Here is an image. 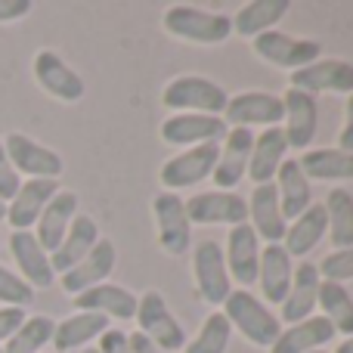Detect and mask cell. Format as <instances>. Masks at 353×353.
Here are the masks:
<instances>
[{
	"label": "cell",
	"instance_id": "cell-20",
	"mask_svg": "<svg viewBox=\"0 0 353 353\" xmlns=\"http://www.w3.org/2000/svg\"><path fill=\"white\" fill-rule=\"evenodd\" d=\"M137 294L128 292L124 285L115 282H99V285L87 288V292L74 294V307L78 313H103V316H115V319H137Z\"/></svg>",
	"mask_w": 353,
	"mask_h": 353
},
{
	"label": "cell",
	"instance_id": "cell-50",
	"mask_svg": "<svg viewBox=\"0 0 353 353\" xmlns=\"http://www.w3.org/2000/svg\"><path fill=\"white\" fill-rule=\"evenodd\" d=\"M0 353H3V347H0Z\"/></svg>",
	"mask_w": 353,
	"mask_h": 353
},
{
	"label": "cell",
	"instance_id": "cell-35",
	"mask_svg": "<svg viewBox=\"0 0 353 353\" xmlns=\"http://www.w3.org/2000/svg\"><path fill=\"white\" fill-rule=\"evenodd\" d=\"M316 307L323 310V316L329 319L338 335H347V338L353 335V298L344 285H338V282H319Z\"/></svg>",
	"mask_w": 353,
	"mask_h": 353
},
{
	"label": "cell",
	"instance_id": "cell-17",
	"mask_svg": "<svg viewBox=\"0 0 353 353\" xmlns=\"http://www.w3.org/2000/svg\"><path fill=\"white\" fill-rule=\"evenodd\" d=\"M223 261H226V270H230V279H236L242 288H248V285H254V282H257V261H261V242H257L254 230H251L248 223L230 226Z\"/></svg>",
	"mask_w": 353,
	"mask_h": 353
},
{
	"label": "cell",
	"instance_id": "cell-19",
	"mask_svg": "<svg viewBox=\"0 0 353 353\" xmlns=\"http://www.w3.org/2000/svg\"><path fill=\"white\" fill-rule=\"evenodd\" d=\"M248 220H251V230H254L257 242H267V245H282L285 239V217L279 211V195H276L273 183H263V186L251 189V199H248Z\"/></svg>",
	"mask_w": 353,
	"mask_h": 353
},
{
	"label": "cell",
	"instance_id": "cell-14",
	"mask_svg": "<svg viewBox=\"0 0 353 353\" xmlns=\"http://www.w3.org/2000/svg\"><path fill=\"white\" fill-rule=\"evenodd\" d=\"M223 121L226 128H254V124H267V128H276V124L285 118V109H282V99L273 97V93L263 90H251V93H239V97H230L223 109Z\"/></svg>",
	"mask_w": 353,
	"mask_h": 353
},
{
	"label": "cell",
	"instance_id": "cell-3",
	"mask_svg": "<svg viewBox=\"0 0 353 353\" xmlns=\"http://www.w3.org/2000/svg\"><path fill=\"white\" fill-rule=\"evenodd\" d=\"M165 31L189 43H223L232 34V19L226 12H205L199 6L174 3L165 12Z\"/></svg>",
	"mask_w": 353,
	"mask_h": 353
},
{
	"label": "cell",
	"instance_id": "cell-42",
	"mask_svg": "<svg viewBox=\"0 0 353 353\" xmlns=\"http://www.w3.org/2000/svg\"><path fill=\"white\" fill-rule=\"evenodd\" d=\"M25 323V310L22 307H0V341H10L12 332Z\"/></svg>",
	"mask_w": 353,
	"mask_h": 353
},
{
	"label": "cell",
	"instance_id": "cell-47",
	"mask_svg": "<svg viewBox=\"0 0 353 353\" xmlns=\"http://www.w3.org/2000/svg\"><path fill=\"white\" fill-rule=\"evenodd\" d=\"M0 220H6V201H0Z\"/></svg>",
	"mask_w": 353,
	"mask_h": 353
},
{
	"label": "cell",
	"instance_id": "cell-34",
	"mask_svg": "<svg viewBox=\"0 0 353 353\" xmlns=\"http://www.w3.org/2000/svg\"><path fill=\"white\" fill-rule=\"evenodd\" d=\"M323 208H325V232H329L335 251L353 248V195L347 189H332Z\"/></svg>",
	"mask_w": 353,
	"mask_h": 353
},
{
	"label": "cell",
	"instance_id": "cell-28",
	"mask_svg": "<svg viewBox=\"0 0 353 353\" xmlns=\"http://www.w3.org/2000/svg\"><path fill=\"white\" fill-rule=\"evenodd\" d=\"M276 195H279V211L285 220H294L313 205V189L310 180L301 171L298 159H285L276 171Z\"/></svg>",
	"mask_w": 353,
	"mask_h": 353
},
{
	"label": "cell",
	"instance_id": "cell-8",
	"mask_svg": "<svg viewBox=\"0 0 353 353\" xmlns=\"http://www.w3.org/2000/svg\"><path fill=\"white\" fill-rule=\"evenodd\" d=\"M192 270H195V285H199L201 301L211 307H223V301L232 292V279H230V270H226L220 242H214V239L201 242L192 254Z\"/></svg>",
	"mask_w": 353,
	"mask_h": 353
},
{
	"label": "cell",
	"instance_id": "cell-41",
	"mask_svg": "<svg viewBox=\"0 0 353 353\" xmlns=\"http://www.w3.org/2000/svg\"><path fill=\"white\" fill-rule=\"evenodd\" d=\"M99 353H130V341H128V332L121 329H105L103 335H99Z\"/></svg>",
	"mask_w": 353,
	"mask_h": 353
},
{
	"label": "cell",
	"instance_id": "cell-30",
	"mask_svg": "<svg viewBox=\"0 0 353 353\" xmlns=\"http://www.w3.org/2000/svg\"><path fill=\"white\" fill-rule=\"evenodd\" d=\"M319 239H325V208L313 201L301 217L292 220V226H285V239L282 248L288 251V257H307L319 245Z\"/></svg>",
	"mask_w": 353,
	"mask_h": 353
},
{
	"label": "cell",
	"instance_id": "cell-9",
	"mask_svg": "<svg viewBox=\"0 0 353 353\" xmlns=\"http://www.w3.org/2000/svg\"><path fill=\"white\" fill-rule=\"evenodd\" d=\"M3 149L16 174H28V180H59V174L65 171L59 152L41 146L25 134H10L3 140Z\"/></svg>",
	"mask_w": 353,
	"mask_h": 353
},
{
	"label": "cell",
	"instance_id": "cell-39",
	"mask_svg": "<svg viewBox=\"0 0 353 353\" xmlns=\"http://www.w3.org/2000/svg\"><path fill=\"white\" fill-rule=\"evenodd\" d=\"M319 279L323 282H338L344 285L347 279H353V248H338L332 254H325L323 261L316 263Z\"/></svg>",
	"mask_w": 353,
	"mask_h": 353
},
{
	"label": "cell",
	"instance_id": "cell-22",
	"mask_svg": "<svg viewBox=\"0 0 353 353\" xmlns=\"http://www.w3.org/2000/svg\"><path fill=\"white\" fill-rule=\"evenodd\" d=\"M56 192H59V183L56 180H25L19 186V192L12 195V201L6 205V220H10L12 232L31 230Z\"/></svg>",
	"mask_w": 353,
	"mask_h": 353
},
{
	"label": "cell",
	"instance_id": "cell-1",
	"mask_svg": "<svg viewBox=\"0 0 353 353\" xmlns=\"http://www.w3.org/2000/svg\"><path fill=\"white\" fill-rule=\"evenodd\" d=\"M223 316L230 319V325L254 347H273L276 338L282 335V323L261 298H254L245 288L230 292V298L223 301Z\"/></svg>",
	"mask_w": 353,
	"mask_h": 353
},
{
	"label": "cell",
	"instance_id": "cell-10",
	"mask_svg": "<svg viewBox=\"0 0 353 353\" xmlns=\"http://www.w3.org/2000/svg\"><path fill=\"white\" fill-rule=\"evenodd\" d=\"M251 146H254V134L248 128H232L226 130L223 143H220V155L214 165V186L220 192H232L242 183V176L248 174V161H251Z\"/></svg>",
	"mask_w": 353,
	"mask_h": 353
},
{
	"label": "cell",
	"instance_id": "cell-7",
	"mask_svg": "<svg viewBox=\"0 0 353 353\" xmlns=\"http://www.w3.org/2000/svg\"><path fill=\"white\" fill-rule=\"evenodd\" d=\"M155 214V232H159V245L165 254L180 257L186 254L189 242H192V223L186 217V205L176 192H159L152 199Z\"/></svg>",
	"mask_w": 353,
	"mask_h": 353
},
{
	"label": "cell",
	"instance_id": "cell-26",
	"mask_svg": "<svg viewBox=\"0 0 353 353\" xmlns=\"http://www.w3.org/2000/svg\"><path fill=\"white\" fill-rule=\"evenodd\" d=\"M97 242H99L97 220L87 217V214H74V220H72V226H68L62 245L50 254V267H53V273H59V276L68 273L74 263H81L87 254H90Z\"/></svg>",
	"mask_w": 353,
	"mask_h": 353
},
{
	"label": "cell",
	"instance_id": "cell-23",
	"mask_svg": "<svg viewBox=\"0 0 353 353\" xmlns=\"http://www.w3.org/2000/svg\"><path fill=\"white\" fill-rule=\"evenodd\" d=\"M10 251L12 261L22 270V279L28 282L31 288H50L56 279L53 267H50V254L41 248V242L34 239L31 230H19L10 236Z\"/></svg>",
	"mask_w": 353,
	"mask_h": 353
},
{
	"label": "cell",
	"instance_id": "cell-21",
	"mask_svg": "<svg viewBox=\"0 0 353 353\" xmlns=\"http://www.w3.org/2000/svg\"><path fill=\"white\" fill-rule=\"evenodd\" d=\"M294 276V261L288 257V251L282 245H263L261 261H257V282L263 292V304L279 307L285 301L288 288H292Z\"/></svg>",
	"mask_w": 353,
	"mask_h": 353
},
{
	"label": "cell",
	"instance_id": "cell-40",
	"mask_svg": "<svg viewBox=\"0 0 353 353\" xmlns=\"http://www.w3.org/2000/svg\"><path fill=\"white\" fill-rule=\"evenodd\" d=\"M19 186H22V180H19L16 168L10 165V159H6L3 140H0V201H6V205H10L12 195L19 192Z\"/></svg>",
	"mask_w": 353,
	"mask_h": 353
},
{
	"label": "cell",
	"instance_id": "cell-38",
	"mask_svg": "<svg viewBox=\"0 0 353 353\" xmlns=\"http://www.w3.org/2000/svg\"><path fill=\"white\" fill-rule=\"evenodd\" d=\"M31 301H34V288L28 285V282L22 279V276H16L12 270L0 267V304L6 307H28Z\"/></svg>",
	"mask_w": 353,
	"mask_h": 353
},
{
	"label": "cell",
	"instance_id": "cell-2",
	"mask_svg": "<svg viewBox=\"0 0 353 353\" xmlns=\"http://www.w3.org/2000/svg\"><path fill=\"white\" fill-rule=\"evenodd\" d=\"M161 103L171 112H192V115H223L230 93L211 78L201 74H180L161 93Z\"/></svg>",
	"mask_w": 353,
	"mask_h": 353
},
{
	"label": "cell",
	"instance_id": "cell-5",
	"mask_svg": "<svg viewBox=\"0 0 353 353\" xmlns=\"http://www.w3.org/2000/svg\"><path fill=\"white\" fill-rule=\"evenodd\" d=\"M137 323H140L143 335L159 344L161 350L180 353L186 347V329L176 323L168 301L161 298V292H155V288H149V292L137 301Z\"/></svg>",
	"mask_w": 353,
	"mask_h": 353
},
{
	"label": "cell",
	"instance_id": "cell-48",
	"mask_svg": "<svg viewBox=\"0 0 353 353\" xmlns=\"http://www.w3.org/2000/svg\"><path fill=\"white\" fill-rule=\"evenodd\" d=\"M84 353H99L97 347H84Z\"/></svg>",
	"mask_w": 353,
	"mask_h": 353
},
{
	"label": "cell",
	"instance_id": "cell-15",
	"mask_svg": "<svg viewBox=\"0 0 353 353\" xmlns=\"http://www.w3.org/2000/svg\"><path fill=\"white\" fill-rule=\"evenodd\" d=\"M34 78H37V84L53 99H59V103H78L87 93L81 74L74 72L59 53H53V50H41V53L34 56Z\"/></svg>",
	"mask_w": 353,
	"mask_h": 353
},
{
	"label": "cell",
	"instance_id": "cell-44",
	"mask_svg": "<svg viewBox=\"0 0 353 353\" xmlns=\"http://www.w3.org/2000/svg\"><path fill=\"white\" fill-rule=\"evenodd\" d=\"M338 149L353 155V93L347 97V109H344V128L338 134Z\"/></svg>",
	"mask_w": 353,
	"mask_h": 353
},
{
	"label": "cell",
	"instance_id": "cell-46",
	"mask_svg": "<svg viewBox=\"0 0 353 353\" xmlns=\"http://www.w3.org/2000/svg\"><path fill=\"white\" fill-rule=\"evenodd\" d=\"M335 353H353V335H350V338H344V341L335 347Z\"/></svg>",
	"mask_w": 353,
	"mask_h": 353
},
{
	"label": "cell",
	"instance_id": "cell-33",
	"mask_svg": "<svg viewBox=\"0 0 353 353\" xmlns=\"http://www.w3.org/2000/svg\"><path fill=\"white\" fill-rule=\"evenodd\" d=\"M298 165L307 180H353V155L341 149H307Z\"/></svg>",
	"mask_w": 353,
	"mask_h": 353
},
{
	"label": "cell",
	"instance_id": "cell-16",
	"mask_svg": "<svg viewBox=\"0 0 353 353\" xmlns=\"http://www.w3.org/2000/svg\"><path fill=\"white\" fill-rule=\"evenodd\" d=\"M282 109H285V143L288 149H310V143L316 140V128H319V109L316 99L310 93L301 90H285V99H282Z\"/></svg>",
	"mask_w": 353,
	"mask_h": 353
},
{
	"label": "cell",
	"instance_id": "cell-36",
	"mask_svg": "<svg viewBox=\"0 0 353 353\" xmlns=\"http://www.w3.org/2000/svg\"><path fill=\"white\" fill-rule=\"evenodd\" d=\"M56 332V319L53 316H25V323L12 332V338L3 344V353H41V347H47L53 341Z\"/></svg>",
	"mask_w": 353,
	"mask_h": 353
},
{
	"label": "cell",
	"instance_id": "cell-27",
	"mask_svg": "<svg viewBox=\"0 0 353 353\" xmlns=\"http://www.w3.org/2000/svg\"><path fill=\"white\" fill-rule=\"evenodd\" d=\"M329 341H335V329L323 313H313L310 319L282 329V335L276 338V344L270 347V353H310V350H323Z\"/></svg>",
	"mask_w": 353,
	"mask_h": 353
},
{
	"label": "cell",
	"instance_id": "cell-49",
	"mask_svg": "<svg viewBox=\"0 0 353 353\" xmlns=\"http://www.w3.org/2000/svg\"><path fill=\"white\" fill-rule=\"evenodd\" d=\"M310 353H325V350H310Z\"/></svg>",
	"mask_w": 353,
	"mask_h": 353
},
{
	"label": "cell",
	"instance_id": "cell-24",
	"mask_svg": "<svg viewBox=\"0 0 353 353\" xmlns=\"http://www.w3.org/2000/svg\"><path fill=\"white\" fill-rule=\"evenodd\" d=\"M319 270L316 263H294V276H292V288H288L285 301H282V316L288 325L301 323V319H310L316 310V298H319Z\"/></svg>",
	"mask_w": 353,
	"mask_h": 353
},
{
	"label": "cell",
	"instance_id": "cell-18",
	"mask_svg": "<svg viewBox=\"0 0 353 353\" xmlns=\"http://www.w3.org/2000/svg\"><path fill=\"white\" fill-rule=\"evenodd\" d=\"M115 263H118L115 245H112L109 239H99V242L93 245L90 254L84 257V261L74 263L68 273H62V292L81 294V292H87V288L99 285V282H105V279L112 276Z\"/></svg>",
	"mask_w": 353,
	"mask_h": 353
},
{
	"label": "cell",
	"instance_id": "cell-31",
	"mask_svg": "<svg viewBox=\"0 0 353 353\" xmlns=\"http://www.w3.org/2000/svg\"><path fill=\"white\" fill-rule=\"evenodd\" d=\"M292 10V0H251L232 19V31L242 37H257L263 31H273L279 25V19H285V12Z\"/></svg>",
	"mask_w": 353,
	"mask_h": 353
},
{
	"label": "cell",
	"instance_id": "cell-12",
	"mask_svg": "<svg viewBox=\"0 0 353 353\" xmlns=\"http://www.w3.org/2000/svg\"><path fill=\"white\" fill-rule=\"evenodd\" d=\"M226 121L217 115H171L165 124H161V140L168 146H183V149H192V146H205V143H223L226 137Z\"/></svg>",
	"mask_w": 353,
	"mask_h": 353
},
{
	"label": "cell",
	"instance_id": "cell-43",
	"mask_svg": "<svg viewBox=\"0 0 353 353\" xmlns=\"http://www.w3.org/2000/svg\"><path fill=\"white\" fill-rule=\"evenodd\" d=\"M31 12V0H0V22H16Z\"/></svg>",
	"mask_w": 353,
	"mask_h": 353
},
{
	"label": "cell",
	"instance_id": "cell-4",
	"mask_svg": "<svg viewBox=\"0 0 353 353\" xmlns=\"http://www.w3.org/2000/svg\"><path fill=\"white\" fill-rule=\"evenodd\" d=\"M251 50H254V56H261L263 62L282 68V72H298V68H307L310 62L319 59L323 43L273 28V31H263V34L251 37Z\"/></svg>",
	"mask_w": 353,
	"mask_h": 353
},
{
	"label": "cell",
	"instance_id": "cell-25",
	"mask_svg": "<svg viewBox=\"0 0 353 353\" xmlns=\"http://www.w3.org/2000/svg\"><path fill=\"white\" fill-rule=\"evenodd\" d=\"M74 214H78V195L68 192V189H59V192L50 199V205L43 208V214L34 223L37 226L34 239L41 242V248L47 251V254H53V251L62 245V239H65Z\"/></svg>",
	"mask_w": 353,
	"mask_h": 353
},
{
	"label": "cell",
	"instance_id": "cell-45",
	"mask_svg": "<svg viewBox=\"0 0 353 353\" xmlns=\"http://www.w3.org/2000/svg\"><path fill=\"white\" fill-rule=\"evenodd\" d=\"M128 341H130V353H168V350H161L155 341H149L143 332H134V335H128Z\"/></svg>",
	"mask_w": 353,
	"mask_h": 353
},
{
	"label": "cell",
	"instance_id": "cell-11",
	"mask_svg": "<svg viewBox=\"0 0 353 353\" xmlns=\"http://www.w3.org/2000/svg\"><path fill=\"white\" fill-rule=\"evenodd\" d=\"M186 205V217L189 223H226V226H239L248 223V201L239 192H199L192 199L183 201Z\"/></svg>",
	"mask_w": 353,
	"mask_h": 353
},
{
	"label": "cell",
	"instance_id": "cell-37",
	"mask_svg": "<svg viewBox=\"0 0 353 353\" xmlns=\"http://www.w3.org/2000/svg\"><path fill=\"white\" fill-rule=\"evenodd\" d=\"M232 338V325L223 313H211V316L201 323L199 335L186 344V353H226Z\"/></svg>",
	"mask_w": 353,
	"mask_h": 353
},
{
	"label": "cell",
	"instance_id": "cell-29",
	"mask_svg": "<svg viewBox=\"0 0 353 353\" xmlns=\"http://www.w3.org/2000/svg\"><path fill=\"white\" fill-rule=\"evenodd\" d=\"M288 143L282 128H267L261 130V137H254V146H251V161H248V174L254 180V186H263V183H273L279 165L285 161Z\"/></svg>",
	"mask_w": 353,
	"mask_h": 353
},
{
	"label": "cell",
	"instance_id": "cell-6",
	"mask_svg": "<svg viewBox=\"0 0 353 353\" xmlns=\"http://www.w3.org/2000/svg\"><path fill=\"white\" fill-rule=\"evenodd\" d=\"M217 155H220L217 143H205V146L183 149L180 155L168 159L165 165H161V186H165V192L192 189V186H199V183H205L208 176L214 174Z\"/></svg>",
	"mask_w": 353,
	"mask_h": 353
},
{
	"label": "cell",
	"instance_id": "cell-13",
	"mask_svg": "<svg viewBox=\"0 0 353 353\" xmlns=\"http://www.w3.org/2000/svg\"><path fill=\"white\" fill-rule=\"evenodd\" d=\"M292 87L301 93H353V62L347 59H316L307 68L292 72Z\"/></svg>",
	"mask_w": 353,
	"mask_h": 353
},
{
	"label": "cell",
	"instance_id": "cell-32",
	"mask_svg": "<svg viewBox=\"0 0 353 353\" xmlns=\"http://www.w3.org/2000/svg\"><path fill=\"white\" fill-rule=\"evenodd\" d=\"M105 329H109V316H103V313H74V316L56 323L53 347H56V353L87 347V344L103 335Z\"/></svg>",
	"mask_w": 353,
	"mask_h": 353
}]
</instances>
